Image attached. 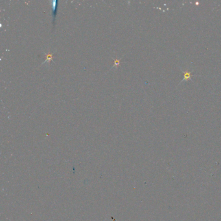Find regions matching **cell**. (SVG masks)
I'll list each match as a JSON object with an SVG mask.
<instances>
[{"instance_id":"cell-1","label":"cell","mask_w":221,"mask_h":221,"mask_svg":"<svg viewBox=\"0 0 221 221\" xmlns=\"http://www.w3.org/2000/svg\"><path fill=\"white\" fill-rule=\"evenodd\" d=\"M45 61L42 64H49L50 63V62L53 61V59L54 58L53 53H45Z\"/></svg>"},{"instance_id":"cell-2","label":"cell","mask_w":221,"mask_h":221,"mask_svg":"<svg viewBox=\"0 0 221 221\" xmlns=\"http://www.w3.org/2000/svg\"><path fill=\"white\" fill-rule=\"evenodd\" d=\"M184 79H183V80H182V81L180 82V83H182V82H183V81H184L191 80V76L193 75H192V74L190 73V72H188V71L184 72Z\"/></svg>"},{"instance_id":"cell-3","label":"cell","mask_w":221,"mask_h":221,"mask_svg":"<svg viewBox=\"0 0 221 221\" xmlns=\"http://www.w3.org/2000/svg\"><path fill=\"white\" fill-rule=\"evenodd\" d=\"M121 58L120 59L114 60V66H112V68H114V67H117L118 66H119L120 61H121Z\"/></svg>"}]
</instances>
